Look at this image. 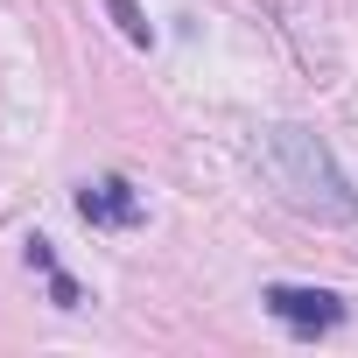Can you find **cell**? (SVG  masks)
I'll use <instances>...</instances> for the list:
<instances>
[{"label":"cell","instance_id":"6da1fadb","mask_svg":"<svg viewBox=\"0 0 358 358\" xmlns=\"http://www.w3.org/2000/svg\"><path fill=\"white\" fill-rule=\"evenodd\" d=\"M260 169H267V183H274L302 218H323V225H351V218H358V190L344 183V169L330 162V148H323L309 127H274V134H260Z\"/></svg>","mask_w":358,"mask_h":358},{"label":"cell","instance_id":"7a4b0ae2","mask_svg":"<svg viewBox=\"0 0 358 358\" xmlns=\"http://www.w3.org/2000/svg\"><path fill=\"white\" fill-rule=\"evenodd\" d=\"M260 302H267V316L288 323L295 337H316V330H337V323H344V295H337V288H295V281H274Z\"/></svg>","mask_w":358,"mask_h":358},{"label":"cell","instance_id":"3957f363","mask_svg":"<svg viewBox=\"0 0 358 358\" xmlns=\"http://www.w3.org/2000/svg\"><path fill=\"white\" fill-rule=\"evenodd\" d=\"M78 218L92 232H127L141 225V190L127 176H99V183H78Z\"/></svg>","mask_w":358,"mask_h":358},{"label":"cell","instance_id":"277c9868","mask_svg":"<svg viewBox=\"0 0 358 358\" xmlns=\"http://www.w3.org/2000/svg\"><path fill=\"white\" fill-rule=\"evenodd\" d=\"M106 15H113V22H120V36H127V43H134V50H148V43H155V29H148V22H141V8H134V0H106Z\"/></svg>","mask_w":358,"mask_h":358}]
</instances>
